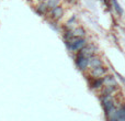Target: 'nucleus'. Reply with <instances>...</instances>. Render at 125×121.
<instances>
[{
  "label": "nucleus",
  "mask_w": 125,
  "mask_h": 121,
  "mask_svg": "<svg viewBox=\"0 0 125 121\" xmlns=\"http://www.w3.org/2000/svg\"><path fill=\"white\" fill-rule=\"evenodd\" d=\"M76 64H77L78 68H79L80 71H84V69L89 66V57L83 56V55L78 53L77 59H76Z\"/></svg>",
  "instance_id": "1"
},
{
  "label": "nucleus",
  "mask_w": 125,
  "mask_h": 121,
  "mask_svg": "<svg viewBox=\"0 0 125 121\" xmlns=\"http://www.w3.org/2000/svg\"><path fill=\"white\" fill-rule=\"evenodd\" d=\"M105 73H106V68H104V67H102V66H98V67H93L90 75L92 76L93 78H100L105 75Z\"/></svg>",
  "instance_id": "2"
},
{
  "label": "nucleus",
  "mask_w": 125,
  "mask_h": 121,
  "mask_svg": "<svg viewBox=\"0 0 125 121\" xmlns=\"http://www.w3.org/2000/svg\"><path fill=\"white\" fill-rule=\"evenodd\" d=\"M62 13H64V10H62V7L61 6H56L55 8L51 9L50 14L54 20H58V19H61V18L62 17Z\"/></svg>",
  "instance_id": "3"
},
{
  "label": "nucleus",
  "mask_w": 125,
  "mask_h": 121,
  "mask_svg": "<svg viewBox=\"0 0 125 121\" xmlns=\"http://www.w3.org/2000/svg\"><path fill=\"white\" fill-rule=\"evenodd\" d=\"M47 10H48V7H47V4H46V2H41V3H40L39 6H36V8H35V11H36L40 15L46 14Z\"/></svg>",
  "instance_id": "4"
},
{
  "label": "nucleus",
  "mask_w": 125,
  "mask_h": 121,
  "mask_svg": "<svg viewBox=\"0 0 125 121\" xmlns=\"http://www.w3.org/2000/svg\"><path fill=\"white\" fill-rule=\"evenodd\" d=\"M101 64H102V62H101V60H100L99 57L94 56V55H92V56L89 57V66H90L91 68L101 66Z\"/></svg>",
  "instance_id": "5"
},
{
  "label": "nucleus",
  "mask_w": 125,
  "mask_h": 121,
  "mask_svg": "<svg viewBox=\"0 0 125 121\" xmlns=\"http://www.w3.org/2000/svg\"><path fill=\"white\" fill-rule=\"evenodd\" d=\"M104 85V82H103V78H93L92 82L90 83V86L91 88H100V87H102Z\"/></svg>",
  "instance_id": "6"
},
{
  "label": "nucleus",
  "mask_w": 125,
  "mask_h": 121,
  "mask_svg": "<svg viewBox=\"0 0 125 121\" xmlns=\"http://www.w3.org/2000/svg\"><path fill=\"white\" fill-rule=\"evenodd\" d=\"M116 89V85H104L102 89V95H111Z\"/></svg>",
  "instance_id": "7"
},
{
  "label": "nucleus",
  "mask_w": 125,
  "mask_h": 121,
  "mask_svg": "<svg viewBox=\"0 0 125 121\" xmlns=\"http://www.w3.org/2000/svg\"><path fill=\"white\" fill-rule=\"evenodd\" d=\"M84 34H86V31L82 28H77L73 30V35H75V36L82 37V36H84Z\"/></svg>",
  "instance_id": "8"
},
{
  "label": "nucleus",
  "mask_w": 125,
  "mask_h": 121,
  "mask_svg": "<svg viewBox=\"0 0 125 121\" xmlns=\"http://www.w3.org/2000/svg\"><path fill=\"white\" fill-rule=\"evenodd\" d=\"M103 82H104V85H116V83H115L114 78L112 76H105L103 78Z\"/></svg>",
  "instance_id": "9"
},
{
  "label": "nucleus",
  "mask_w": 125,
  "mask_h": 121,
  "mask_svg": "<svg viewBox=\"0 0 125 121\" xmlns=\"http://www.w3.org/2000/svg\"><path fill=\"white\" fill-rule=\"evenodd\" d=\"M46 4H47L48 9H53L59 4V0H47V1H46Z\"/></svg>",
  "instance_id": "10"
},
{
  "label": "nucleus",
  "mask_w": 125,
  "mask_h": 121,
  "mask_svg": "<svg viewBox=\"0 0 125 121\" xmlns=\"http://www.w3.org/2000/svg\"><path fill=\"white\" fill-rule=\"evenodd\" d=\"M112 2H113V3H114L115 9H116V11H117V12H119L120 14H122V13H123V10H122V9H121V7H120V4L116 2V0H112Z\"/></svg>",
  "instance_id": "11"
},
{
  "label": "nucleus",
  "mask_w": 125,
  "mask_h": 121,
  "mask_svg": "<svg viewBox=\"0 0 125 121\" xmlns=\"http://www.w3.org/2000/svg\"><path fill=\"white\" fill-rule=\"evenodd\" d=\"M51 25H52L53 28L55 29V30H57V29H58V26H57V23H56V22H52V23H51Z\"/></svg>",
  "instance_id": "12"
}]
</instances>
